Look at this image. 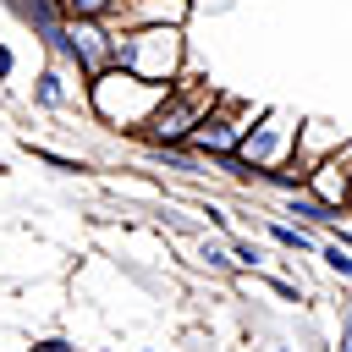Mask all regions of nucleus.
Instances as JSON below:
<instances>
[{"instance_id": "1", "label": "nucleus", "mask_w": 352, "mask_h": 352, "mask_svg": "<svg viewBox=\"0 0 352 352\" xmlns=\"http://www.w3.org/2000/svg\"><path fill=\"white\" fill-rule=\"evenodd\" d=\"M110 66L143 82H176L187 72V33L148 22V28H110Z\"/></svg>"}, {"instance_id": "2", "label": "nucleus", "mask_w": 352, "mask_h": 352, "mask_svg": "<svg viewBox=\"0 0 352 352\" xmlns=\"http://www.w3.org/2000/svg\"><path fill=\"white\" fill-rule=\"evenodd\" d=\"M88 88V110L104 121V126H116V132H138L148 116H154V104L165 99V88L170 82H143V77H132V72H121V66H104V72H94V77H82Z\"/></svg>"}, {"instance_id": "3", "label": "nucleus", "mask_w": 352, "mask_h": 352, "mask_svg": "<svg viewBox=\"0 0 352 352\" xmlns=\"http://www.w3.org/2000/svg\"><path fill=\"white\" fill-rule=\"evenodd\" d=\"M214 99H220V88H214V82H198V77H192V82H182V77H176V82L165 88V99L154 104V116L138 126V138H143L148 148H170V143H182V138H187V132L214 110Z\"/></svg>"}, {"instance_id": "4", "label": "nucleus", "mask_w": 352, "mask_h": 352, "mask_svg": "<svg viewBox=\"0 0 352 352\" xmlns=\"http://www.w3.org/2000/svg\"><path fill=\"white\" fill-rule=\"evenodd\" d=\"M258 121V104H248V99H214V110L182 138V148L187 154H198V160H226V154H236V143L248 138V126Z\"/></svg>"}, {"instance_id": "5", "label": "nucleus", "mask_w": 352, "mask_h": 352, "mask_svg": "<svg viewBox=\"0 0 352 352\" xmlns=\"http://www.w3.org/2000/svg\"><path fill=\"white\" fill-rule=\"evenodd\" d=\"M55 55H66V60L77 66V77L104 72V66H110V22H104V16H66Z\"/></svg>"}, {"instance_id": "6", "label": "nucleus", "mask_w": 352, "mask_h": 352, "mask_svg": "<svg viewBox=\"0 0 352 352\" xmlns=\"http://www.w3.org/2000/svg\"><path fill=\"white\" fill-rule=\"evenodd\" d=\"M346 143L341 148H330V154H319L308 170H302V192L314 198V204H324V209H346Z\"/></svg>"}, {"instance_id": "7", "label": "nucleus", "mask_w": 352, "mask_h": 352, "mask_svg": "<svg viewBox=\"0 0 352 352\" xmlns=\"http://www.w3.org/2000/svg\"><path fill=\"white\" fill-rule=\"evenodd\" d=\"M192 16L187 0H116V11L104 16L110 28H148V22H165V28H182Z\"/></svg>"}, {"instance_id": "8", "label": "nucleus", "mask_w": 352, "mask_h": 352, "mask_svg": "<svg viewBox=\"0 0 352 352\" xmlns=\"http://www.w3.org/2000/svg\"><path fill=\"white\" fill-rule=\"evenodd\" d=\"M11 11L44 38V50H60V28H66V11L60 0H11Z\"/></svg>"}, {"instance_id": "9", "label": "nucleus", "mask_w": 352, "mask_h": 352, "mask_svg": "<svg viewBox=\"0 0 352 352\" xmlns=\"http://www.w3.org/2000/svg\"><path fill=\"white\" fill-rule=\"evenodd\" d=\"M33 99H38L44 110H60V104L72 99V88H66L60 66H44V72H38V82H33Z\"/></svg>"}, {"instance_id": "10", "label": "nucleus", "mask_w": 352, "mask_h": 352, "mask_svg": "<svg viewBox=\"0 0 352 352\" xmlns=\"http://www.w3.org/2000/svg\"><path fill=\"white\" fill-rule=\"evenodd\" d=\"M270 236H275L280 248H292V253H308V248H314V231H302V226H292V220H270Z\"/></svg>"}, {"instance_id": "11", "label": "nucleus", "mask_w": 352, "mask_h": 352, "mask_svg": "<svg viewBox=\"0 0 352 352\" xmlns=\"http://www.w3.org/2000/svg\"><path fill=\"white\" fill-rule=\"evenodd\" d=\"M319 258H324V264H330L341 280L352 275V248H346V242H324V248H319Z\"/></svg>"}, {"instance_id": "12", "label": "nucleus", "mask_w": 352, "mask_h": 352, "mask_svg": "<svg viewBox=\"0 0 352 352\" xmlns=\"http://www.w3.org/2000/svg\"><path fill=\"white\" fill-rule=\"evenodd\" d=\"M60 11L66 16H110L116 0H60Z\"/></svg>"}, {"instance_id": "13", "label": "nucleus", "mask_w": 352, "mask_h": 352, "mask_svg": "<svg viewBox=\"0 0 352 352\" xmlns=\"http://www.w3.org/2000/svg\"><path fill=\"white\" fill-rule=\"evenodd\" d=\"M226 253H231V264H242V270H258V258H264V253H258V242H231Z\"/></svg>"}, {"instance_id": "14", "label": "nucleus", "mask_w": 352, "mask_h": 352, "mask_svg": "<svg viewBox=\"0 0 352 352\" xmlns=\"http://www.w3.org/2000/svg\"><path fill=\"white\" fill-rule=\"evenodd\" d=\"M198 258H204L209 270H231V253H226L220 242H204V248H198Z\"/></svg>"}, {"instance_id": "15", "label": "nucleus", "mask_w": 352, "mask_h": 352, "mask_svg": "<svg viewBox=\"0 0 352 352\" xmlns=\"http://www.w3.org/2000/svg\"><path fill=\"white\" fill-rule=\"evenodd\" d=\"M33 352H77V346H72V341H66V336H44V341H38V346H33Z\"/></svg>"}, {"instance_id": "16", "label": "nucleus", "mask_w": 352, "mask_h": 352, "mask_svg": "<svg viewBox=\"0 0 352 352\" xmlns=\"http://www.w3.org/2000/svg\"><path fill=\"white\" fill-rule=\"evenodd\" d=\"M187 6H192V11H226L231 0H187Z\"/></svg>"}, {"instance_id": "17", "label": "nucleus", "mask_w": 352, "mask_h": 352, "mask_svg": "<svg viewBox=\"0 0 352 352\" xmlns=\"http://www.w3.org/2000/svg\"><path fill=\"white\" fill-rule=\"evenodd\" d=\"M11 66H16V55H11L6 44H0V77H11Z\"/></svg>"}, {"instance_id": "18", "label": "nucleus", "mask_w": 352, "mask_h": 352, "mask_svg": "<svg viewBox=\"0 0 352 352\" xmlns=\"http://www.w3.org/2000/svg\"><path fill=\"white\" fill-rule=\"evenodd\" d=\"M336 352H352V330H346V319H341V346Z\"/></svg>"}, {"instance_id": "19", "label": "nucleus", "mask_w": 352, "mask_h": 352, "mask_svg": "<svg viewBox=\"0 0 352 352\" xmlns=\"http://www.w3.org/2000/svg\"><path fill=\"white\" fill-rule=\"evenodd\" d=\"M275 352H292V346H275Z\"/></svg>"}]
</instances>
